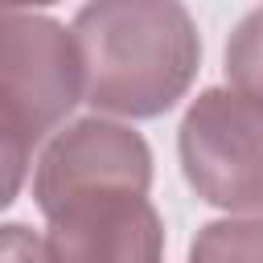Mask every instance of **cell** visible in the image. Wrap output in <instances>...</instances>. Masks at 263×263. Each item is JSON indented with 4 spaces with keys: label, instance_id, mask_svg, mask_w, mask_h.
Returning <instances> with one entry per match:
<instances>
[{
    "label": "cell",
    "instance_id": "cell-1",
    "mask_svg": "<svg viewBox=\"0 0 263 263\" xmlns=\"http://www.w3.org/2000/svg\"><path fill=\"white\" fill-rule=\"evenodd\" d=\"M74 37L86 62V103L148 119L168 111L193 82L201 41L173 0H99L78 8Z\"/></svg>",
    "mask_w": 263,
    "mask_h": 263
},
{
    "label": "cell",
    "instance_id": "cell-2",
    "mask_svg": "<svg viewBox=\"0 0 263 263\" xmlns=\"http://www.w3.org/2000/svg\"><path fill=\"white\" fill-rule=\"evenodd\" d=\"M86 99V62L74 29L45 12H0V148L4 201L16 197L33 148Z\"/></svg>",
    "mask_w": 263,
    "mask_h": 263
},
{
    "label": "cell",
    "instance_id": "cell-3",
    "mask_svg": "<svg viewBox=\"0 0 263 263\" xmlns=\"http://www.w3.org/2000/svg\"><path fill=\"white\" fill-rule=\"evenodd\" d=\"M181 168L201 201L263 218V103L210 86L181 119Z\"/></svg>",
    "mask_w": 263,
    "mask_h": 263
},
{
    "label": "cell",
    "instance_id": "cell-4",
    "mask_svg": "<svg viewBox=\"0 0 263 263\" xmlns=\"http://www.w3.org/2000/svg\"><path fill=\"white\" fill-rule=\"evenodd\" d=\"M49 263H160L164 226L140 189H86L45 210Z\"/></svg>",
    "mask_w": 263,
    "mask_h": 263
},
{
    "label": "cell",
    "instance_id": "cell-5",
    "mask_svg": "<svg viewBox=\"0 0 263 263\" xmlns=\"http://www.w3.org/2000/svg\"><path fill=\"white\" fill-rule=\"evenodd\" d=\"M152 185V152L140 132L111 119H78L58 132L33 173V197L45 214L53 201L86 189H140Z\"/></svg>",
    "mask_w": 263,
    "mask_h": 263
},
{
    "label": "cell",
    "instance_id": "cell-6",
    "mask_svg": "<svg viewBox=\"0 0 263 263\" xmlns=\"http://www.w3.org/2000/svg\"><path fill=\"white\" fill-rule=\"evenodd\" d=\"M189 263H263V218L210 222L193 238Z\"/></svg>",
    "mask_w": 263,
    "mask_h": 263
},
{
    "label": "cell",
    "instance_id": "cell-7",
    "mask_svg": "<svg viewBox=\"0 0 263 263\" xmlns=\"http://www.w3.org/2000/svg\"><path fill=\"white\" fill-rule=\"evenodd\" d=\"M226 78L234 90L263 103V8H255L226 45Z\"/></svg>",
    "mask_w": 263,
    "mask_h": 263
},
{
    "label": "cell",
    "instance_id": "cell-8",
    "mask_svg": "<svg viewBox=\"0 0 263 263\" xmlns=\"http://www.w3.org/2000/svg\"><path fill=\"white\" fill-rule=\"evenodd\" d=\"M0 259H4V263H49L45 242H41L37 234H29L25 226H4Z\"/></svg>",
    "mask_w": 263,
    "mask_h": 263
}]
</instances>
